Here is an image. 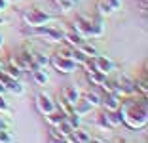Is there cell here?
I'll use <instances>...</instances> for the list:
<instances>
[{
	"instance_id": "603a6c76",
	"label": "cell",
	"mask_w": 148,
	"mask_h": 143,
	"mask_svg": "<svg viewBox=\"0 0 148 143\" xmlns=\"http://www.w3.org/2000/svg\"><path fill=\"white\" fill-rule=\"evenodd\" d=\"M8 8V0H0V12Z\"/></svg>"
},
{
	"instance_id": "e0dca14e",
	"label": "cell",
	"mask_w": 148,
	"mask_h": 143,
	"mask_svg": "<svg viewBox=\"0 0 148 143\" xmlns=\"http://www.w3.org/2000/svg\"><path fill=\"white\" fill-rule=\"evenodd\" d=\"M97 8H99L101 15H110V13L114 12V8L106 2V0H99V2H97Z\"/></svg>"
},
{
	"instance_id": "5bb4252c",
	"label": "cell",
	"mask_w": 148,
	"mask_h": 143,
	"mask_svg": "<svg viewBox=\"0 0 148 143\" xmlns=\"http://www.w3.org/2000/svg\"><path fill=\"white\" fill-rule=\"evenodd\" d=\"M55 105L59 107V111H61L65 117H66V115H72V113H74V111H72V103H69V101H66L63 95H59V99H57Z\"/></svg>"
},
{
	"instance_id": "8fae6325",
	"label": "cell",
	"mask_w": 148,
	"mask_h": 143,
	"mask_svg": "<svg viewBox=\"0 0 148 143\" xmlns=\"http://www.w3.org/2000/svg\"><path fill=\"white\" fill-rule=\"evenodd\" d=\"M63 97H65L69 103H76V101L80 99V94H78V90L76 88H72V86H66V88H63Z\"/></svg>"
},
{
	"instance_id": "5b68a950",
	"label": "cell",
	"mask_w": 148,
	"mask_h": 143,
	"mask_svg": "<svg viewBox=\"0 0 148 143\" xmlns=\"http://www.w3.org/2000/svg\"><path fill=\"white\" fill-rule=\"evenodd\" d=\"M74 33H78L82 38H89L91 36V19L84 17V15L76 17L74 19Z\"/></svg>"
},
{
	"instance_id": "44dd1931",
	"label": "cell",
	"mask_w": 148,
	"mask_h": 143,
	"mask_svg": "<svg viewBox=\"0 0 148 143\" xmlns=\"http://www.w3.org/2000/svg\"><path fill=\"white\" fill-rule=\"evenodd\" d=\"M135 88L143 94V97H146V94H148V82H146V78H140L139 82L135 84Z\"/></svg>"
},
{
	"instance_id": "8992f818",
	"label": "cell",
	"mask_w": 148,
	"mask_h": 143,
	"mask_svg": "<svg viewBox=\"0 0 148 143\" xmlns=\"http://www.w3.org/2000/svg\"><path fill=\"white\" fill-rule=\"evenodd\" d=\"M34 35H40V36H46V38L49 40V42H61L63 40V33L57 29H51V27H34V31H32Z\"/></svg>"
},
{
	"instance_id": "2e32d148",
	"label": "cell",
	"mask_w": 148,
	"mask_h": 143,
	"mask_svg": "<svg viewBox=\"0 0 148 143\" xmlns=\"http://www.w3.org/2000/svg\"><path fill=\"white\" fill-rule=\"evenodd\" d=\"M105 33V27H103V21L99 17L91 19V36H101Z\"/></svg>"
},
{
	"instance_id": "7c38bea8",
	"label": "cell",
	"mask_w": 148,
	"mask_h": 143,
	"mask_svg": "<svg viewBox=\"0 0 148 143\" xmlns=\"http://www.w3.org/2000/svg\"><path fill=\"white\" fill-rule=\"evenodd\" d=\"M32 78H34L36 84H46L49 80L48 73L44 71V67H34V69H32Z\"/></svg>"
},
{
	"instance_id": "9a60e30c",
	"label": "cell",
	"mask_w": 148,
	"mask_h": 143,
	"mask_svg": "<svg viewBox=\"0 0 148 143\" xmlns=\"http://www.w3.org/2000/svg\"><path fill=\"white\" fill-rule=\"evenodd\" d=\"M63 38H65V40H66V42H69L72 48H78L80 44L84 42V38L78 35V33H66V35H63Z\"/></svg>"
},
{
	"instance_id": "30bf717a",
	"label": "cell",
	"mask_w": 148,
	"mask_h": 143,
	"mask_svg": "<svg viewBox=\"0 0 148 143\" xmlns=\"http://www.w3.org/2000/svg\"><path fill=\"white\" fill-rule=\"evenodd\" d=\"M105 120L108 122V126L110 128H116V126H120L122 124V117H120V113L118 111H105Z\"/></svg>"
},
{
	"instance_id": "52a82bcc",
	"label": "cell",
	"mask_w": 148,
	"mask_h": 143,
	"mask_svg": "<svg viewBox=\"0 0 148 143\" xmlns=\"http://www.w3.org/2000/svg\"><path fill=\"white\" fill-rule=\"evenodd\" d=\"M36 107H38V111L42 115H49V113H55L57 111L55 101H51V97L46 95V94H40L38 97H36Z\"/></svg>"
},
{
	"instance_id": "ba28073f",
	"label": "cell",
	"mask_w": 148,
	"mask_h": 143,
	"mask_svg": "<svg viewBox=\"0 0 148 143\" xmlns=\"http://www.w3.org/2000/svg\"><path fill=\"white\" fill-rule=\"evenodd\" d=\"M101 103L106 107V111H118L120 109V97H118L116 94H110V92H106L105 97H101Z\"/></svg>"
},
{
	"instance_id": "9c48e42d",
	"label": "cell",
	"mask_w": 148,
	"mask_h": 143,
	"mask_svg": "<svg viewBox=\"0 0 148 143\" xmlns=\"http://www.w3.org/2000/svg\"><path fill=\"white\" fill-rule=\"evenodd\" d=\"M91 109H93V105L89 103V101H86V99H78L72 105L74 115H78V117H86L87 113H91Z\"/></svg>"
},
{
	"instance_id": "d6986e66",
	"label": "cell",
	"mask_w": 148,
	"mask_h": 143,
	"mask_svg": "<svg viewBox=\"0 0 148 143\" xmlns=\"http://www.w3.org/2000/svg\"><path fill=\"white\" fill-rule=\"evenodd\" d=\"M84 99H86V101H89V103H91L93 107H95V105H101V95L97 94V92H87Z\"/></svg>"
},
{
	"instance_id": "4fadbf2b",
	"label": "cell",
	"mask_w": 148,
	"mask_h": 143,
	"mask_svg": "<svg viewBox=\"0 0 148 143\" xmlns=\"http://www.w3.org/2000/svg\"><path fill=\"white\" fill-rule=\"evenodd\" d=\"M87 78L91 80L95 86H103V82L106 80V74H103V73H99V71H93V69H89L87 71Z\"/></svg>"
},
{
	"instance_id": "7a4b0ae2",
	"label": "cell",
	"mask_w": 148,
	"mask_h": 143,
	"mask_svg": "<svg viewBox=\"0 0 148 143\" xmlns=\"http://www.w3.org/2000/svg\"><path fill=\"white\" fill-rule=\"evenodd\" d=\"M23 21L31 27V29H34V27H42L46 23H49L51 21V15H48V13L42 12L40 8H32V10L23 13Z\"/></svg>"
},
{
	"instance_id": "ac0fdd59",
	"label": "cell",
	"mask_w": 148,
	"mask_h": 143,
	"mask_svg": "<svg viewBox=\"0 0 148 143\" xmlns=\"http://www.w3.org/2000/svg\"><path fill=\"white\" fill-rule=\"evenodd\" d=\"M78 50H80V52H82L86 57H91V56H95V53H97L95 46H91V44H86V42H82V44H80V46H78Z\"/></svg>"
},
{
	"instance_id": "ffe728a7",
	"label": "cell",
	"mask_w": 148,
	"mask_h": 143,
	"mask_svg": "<svg viewBox=\"0 0 148 143\" xmlns=\"http://www.w3.org/2000/svg\"><path fill=\"white\" fill-rule=\"evenodd\" d=\"M32 59H34L36 67H48V65H49V57H48V56H44V53H36Z\"/></svg>"
},
{
	"instance_id": "277c9868",
	"label": "cell",
	"mask_w": 148,
	"mask_h": 143,
	"mask_svg": "<svg viewBox=\"0 0 148 143\" xmlns=\"http://www.w3.org/2000/svg\"><path fill=\"white\" fill-rule=\"evenodd\" d=\"M87 65H89V69H93V71H99V73H103V74H108L110 71L114 69V63L108 59V57H105V56H91L89 59L86 61Z\"/></svg>"
},
{
	"instance_id": "cb8c5ba5",
	"label": "cell",
	"mask_w": 148,
	"mask_h": 143,
	"mask_svg": "<svg viewBox=\"0 0 148 143\" xmlns=\"http://www.w3.org/2000/svg\"><path fill=\"white\" fill-rule=\"evenodd\" d=\"M6 92H8V90H6V86H4V84H2V82H0V95H4Z\"/></svg>"
},
{
	"instance_id": "6da1fadb",
	"label": "cell",
	"mask_w": 148,
	"mask_h": 143,
	"mask_svg": "<svg viewBox=\"0 0 148 143\" xmlns=\"http://www.w3.org/2000/svg\"><path fill=\"white\" fill-rule=\"evenodd\" d=\"M120 117L122 122H125L131 130L144 128L148 120V109H146V97H140L139 101H123L120 103Z\"/></svg>"
},
{
	"instance_id": "7402d4cb",
	"label": "cell",
	"mask_w": 148,
	"mask_h": 143,
	"mask_svg": "<svg viewBox=\"0 0 148 143\" xmlns=\"http://www.w3.org/2000/svg\"><path fill=\"white\" fill-rule=\"evenodd\" d=\"M106 2H108V4L112 6L114 10H118V8H120V6H122V2H120V0H106Z\"/></svg>"
},
{
	"instance_id": "3957f363",
	"label": "cell",
	"mask_w": 148,
	"mask_h": 143,
	"mask_svg": "<svg viewBox=\"0 0 148 143\" xmlns=\"http://www.w3.org/2000/svg\"><path fill=\"white\" fill-rule=\"evenodd\" d=\"M49 63H51L53 67H55L59 73H65V74H70V73H76L78 71V63L74 59H70V57H63V56H53L51 59H49Z\"/></svg>"
},
{
	"instance_id": "d4e9b609",
	"label": "cell",
	"mask_w": 148,
	"mask_h": 143,
	"mask_svg": "<svg viewBox=\"0 0 148 143\" xmlns=\"http://www.w3.org/2000/svg\"><path fill=\"white\" fill-rule=\"evenodd\" d=\"M0 46H2V36H0Z\"/></svg>"
}]
</instances>
